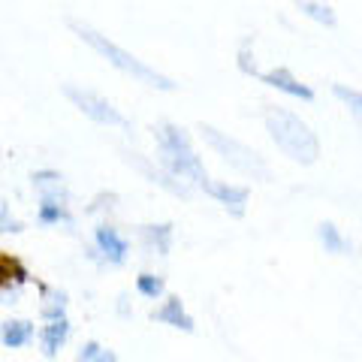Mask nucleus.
<instances>
[{
  "instance_id": "obj_14",
  "label": "nucleus",
  "mask_w": 362,
  "mask_h": 362,
  "mask_svg": "<svg viewBox=\"0 0 362 362\" xmlns=\"http://www.w3.org/2000/svg\"><path fill=\"white\" fill-rule=\"evenodd\" d=\"M37 335V326L28 317H13V320H4L0 323V344L6 350H21L33 341Z\"/></svg>"
},
{
  "instance_id": "obj_24",
  "label": "nucleus",
  "mask_w": 362,
  "mask_h": 362,
  "mask_svg": "<svg viewBox=\"0 0 362 362\" xmlns=\"http://www.w3.org/2000/svg\"><path fill=\"white\" fill-rule=\"evenodd\" d=\"M21 230H25L21 221H16L6 206H0V233H21Z\"/></svg>"
},
{
  "instance_id": "obj_22",
  "label": "nucleus",
  "mask_w": 362,
  "mask_h": 362,
  "mask_svg": "<svg viewBox=\"0 0 362 362\" xmlns=\"http://www.w3.org/2000/svg\"><path fill=\"white\" fill-rule=\"evenodd\" d=\"M332 94H335L338 100H341V103H344L350 112H354L356 118L362 115V94H359L356 88H347V85H332Z\"/></svg>"
},
{
  "instance_id": "obj_16",
  "label": "nucleus",
  "mask_w": 362,
  "mask_h": 362,
  "mask_svg": "<svg viewBox=\"0 0 362 362\" xmlns=\"http://www.w3.org/2000/svg\"><path fill=\"white\" fill-rule=\"evenodd\" d=\"M317 239H320V245L326 247V254H350L354 251V245H350V239L347 235L338 230V226L332 223V221H323L320 226H317Z\"/></svg>"
},
{
  "instance_id": "obj_8",
  "label": "nucleus",
  "mask_w": 362,
  "mask_h": 362,
  "mask_svg": "<svg viewBox=\"0 0 362 362\" xmlns=\"http://www.w3.org/2000/svg\"><path fill=\"white\" fill-rule=\"evenodd\" d=\"M202 190H206L211 199H218L226 211H233V218H242L247 199H251V187L230 185V181H214V178H209L206 185H202Z\"/></svg>"
},
{
  "instance_id": "obj_4",
  "label": "nucleus",
  "mask_w": 362,
  "mask_h": 362,
  "mask_svg": "<svg viewBox=\"0 0 362 362\" xmlns=\"http://www.w3.org/2000/svg\"><path fill=\"white\" fill-rule=\"evenodd\" d=\"M199 133L206 145L221 157L223 163H230L235 173H242L245 178H254V181H272V166L266 163V157L247 148L245 142L233 139L230 133H221L218 127H211V124H199Z\"/></svg>"
},
{
  "instance_id": "obj_25",
  "label": "nucleus",
  "mask_w": 362,
  "mask_h": 362,
  "mask_svg": "<svg viewBox=\"0 0 362 362\" xmlns=\"http://www.w3.org/2000/svg\"><path fill=\"white\" fill-rule=\"evenodd\" d=\"M0 305H4V299H0Z\"/></svg>"
},
{
  "instance_id": "obj_11",
  "label": "nucleus",
  "mask_w": 362,
  "mask_h": 362,
  "mask_svg": "<svg viewBox=\"0 0 362 362\" xmlns=\"http://www.w3.org/2000/svg\"><path fill=\"white\" fill-rule=\"evenodd\" d=\"M33 181V187H37V194L40 199L45 202H70V190H66V181L64 175L58 173V169H40V173H33L30 175Z\"/></svg>"
},
{
  "instance_id": "obj_9",
  "label": "nucleus",
  "mask_w": 362,
  "mask_h": 362,
  "mask_svg": "<svg viewBox=\"0 0 362 362\" xmlns=\"http://www.w3.org/2000/svg\"><path fill=\"white\" fill-rule=\"evenodd\" d=\"M257 78H259L263 85L281 90V94H287V97L305 100V103H311V100H314V88H311V85H305V82H299V78L293 76L287 66H275V70H266V73L259 70Z\"/></svg>"
},
{
  "instance_id": "obj_7",
  "label": "nucleus",
  "mask_w": 362,
  "mask_h": 362,
  "mask_svg": "<svg viewBox=\"0 0 362 362\" xmlns=\"http://www.w3.org/2000/svg\"><path fill=\"white\" fill-rule=\"evenodd\" d=\"M30 281V269L16 254H0V299H18Z\"/></svg>"
},
{
  "instance_id": "obj_19",
  "label": "nucleus",
  "mask_w": 362,
  "mask_h": 362,
  "mask_svg": "<svg viewBox=\"0 0 362 362\" xmlns=\"http://www.w3.org/2000/svg\"><path fill=\"white\" fill-rule=\"evenodd\" d=\"M76 362H118V354L112 347L100 344V341H85L82 347H78Z\"/></svg>"
},
{
  "instance_id": "obj_15",
  "label": "nucleus",
  "mask_w": 362,
  "mask_h": 362,
  "mask_svg": "<svg viewBox=\"0 0 362 362\" xmlns=\"http://www.w3.org/2000/svg\"><path fill=\"white\" fill-rule=\"evenodd\" d=\"M40 317L45 323L49 320H61L66 317V305H70V296L58 287H49V284H40Z\"/></svg>"
},
{
  "instance_id": "obj_2",
  "label": "nucleus",
  "mask_w": 362,
  "mask_h": 362,
  "mask_svg": "<svg viewBox=\"0 0 362 362\" xmlns=\"http://www.w3.org/2000/svg\"><path fill=\"white\" fill-rule=\"evenodd\" d=\"M263 124H266V133L272 136V142L278 145V151L290 157L293 163H302V166L317 163V157H320V139H317V133L296 112H290L284 106H269L263 115Z\"/></svg>"
},
{
  "instance_id": "obj_17",
  "label": "nucleus",
  "mask_w": 362,
  "mask_h": 362,
  "mask_svg": "<svg viewBox=\"0 0 362 362\" xmlns=\"http://www.w3.org/2000/svg\"><path fill=\"white\" fill-rule=\"evenodd\" d=\"M130 163H133L136 169H139L142 175H148V178H151V181H157L160 187H166L169 194H175V197H181V199H187V197H190V187H187V185H181V181L169 178V175L163 173V169H154V166H148V163H142V160H139V154H133V157H130Z\"/></svg>"
},
{
  "instance_id": "obj_6",
  "label": "nucleus",
  "mask_w": 362,
  "mask_h": 362,
  "mask_svg": "<svg viewBox=\"0 0 362 362\" xmlns=\"http://www.w3.org/2000/svg\"><path fill=\"white\" fill-rule=\"evenodd\" d=\"M94 245H97V251H90V257L100 254V263L103 266H124L130 257V242L109 223H100L94 230Z\"/></svg>"
},
{
  "instance_id": "obj_10",
  "label": "nucleus",
  "mask_w": 362,
  "mask_h": 362,
  "mask_svg": "<svg viewBox=\"0 0 362 362\" xmlns=\"http://www.w3.org/2000/svg\"><path fill=\"white\" fill-rule=\"evenodd\" d=\"M151 320L163 323V326H173V329H178V332H194L197 329V320L187 314L181 296H166L160 308L151 311Z\"/></svg>"
},
{
  "instance_id": "obj_21",
  "label": "nucleus",
  "mask_w": 362,
  "mask_h": 362,
  "mask_svg": "<svg viewBox=\"0 0 362 362\" xmlns=\"http://www.w3.org/2000/svg\"><path fill=\"white\" fill-rule=\"evenodd\" d=\"M136 290H139V296H145V299H160L166 293V281L160 275H154V272H142V275L136 278Z\"/></svg>"
},
{
  "instance_id": "obj_18",
  "label": "nucleus",
  "mask_w": 362,
  "mask_h": 362,
  "mask_svg": "<svg viewBox=\"0 0 362 362\" xmlns=\"http://www.w3.org/2000/svg\"><path fill=\"white\" fill-rule=\"evenodd\" d=\"M296 9H299L302 16L314 18L317 25H326V28H335V25H338L335 9H332V6H326V4H314V0H299Z\"/></svg>"
},
{
  "instance_id": "obj_20",
  "label": "nucleus",
  "mask_w": 362,
  "mask_h": 362,
  "mask_svg": "<svg viewBox=\"0 0 362 362\" xmlns=\"http://www.w3.org/2000/svg\"><path fill=\"white\" fill-rule=\"evenodd\" d=\"M37 221L42 226H54V223H66L70 221V211H66L64 202H45L40 199V209H37Z\"/></svg>"
},
{
  "instance_id": "obj_5",
  "label": "nucleus",
  "mask_w": 362,
  "mask_h": 362,
  "mask_svg": "<svg viewBox=\"0 0 362 362\" xmlns=\"http://www.w3.org/2000/svg\"><path fill=\"white\" fill-rule=\"evenodd\" d=\"M64 97L70 100V103H73L78 112H82V115H88L90 121L106 124V127H121V130H127V127H130V121L124 118L121 112L112 106L106 97L94 94V90L78 88V85H64Z\"/></svg>"
},
{
  "instance_id": "obj_13",
  "label": "nucleus",
  "mask_w": 362,
  "mask_h": 362,
  "mask_svg": "<svg viewBox=\"0 0 362 362\" xmlns=\"http://www.w3.org/2000/svg\"><path fill=\"white\" fill-rule=\"evenodd\" d=\"M173 235H175V226L173 223H145L139 226V239L145 245V251L151 257H166L173 251Z\"/></svg>"
},
{
  "instance_id": "obj_23",
  "label": "nucleus",
  "mask_w": 362,
  "mask_h": 362,
  "mask_svg": "<svg viewBox=\"0 0 362 362\" xmlns=\"http://www.w3.org/2000/svg\"><path fill=\"white\" fill-rule=\"evenodd\" d=\"M254 58H251V42H245L242 49H239V70L242 73H247V76H259V70H257V64H251Z\"/></svg>"
},
{
  "instance_id": "obj_3",
  "label": "nucleus",
  "mask_w": 362,
  "mask_h": 362,
  "mask_svg": "<svg viewBox=\"0 0 362 362\" xmlns=\"http://www.w3.org/2000/svg\"><path fill=\"white\" fill-rule=\"evenodd\" d=\"M70 28H73L78 37H82L97 54H103V58H106L112 66H115V70L133 76L136 82H142V85H148V88H157V90H175V82H173L169 76H163L160 70H154V66H148L145 61H139L136 54H130L127 49H121L118 42H112L109 37L97 33L94 28L78 25V21H70Z\"/></svg>"
},
{
  "instance_id": "obj_1",
  "label": "nucleus",
  "mask_w": 362,
  "mask_h": 362,
  "mask_svg": "<svg viewBox=\"0 0 362 362\" xmlns=\"http://www.w3.org/2000/svg\"><path fill=\"white\" fill-rule=\"evenodd\" d=\"M154 139H157V163L160 169L175 178V181H190V185L202 187L209 181V173L202 166V157L194 151V139L185 127H178L173 121H163L154 127Z\"/></svg>"
},
{
  "instance_id": "obj_12",
  "label": "nucleus",
  "mask_w": 362,
  "mask_h": 362,
  "mask_svg": "<svg viewBox=\"0 0 362 362\" xmlns=\"http://www.w3.org/2000/svg\"><path fill=\"white\" fill-rule=\"evenodd\" d=\"M70 335H73V326L66 317H61V320H49V323H42V329H40V350H42V356L45 359H54L61 354V347L70 341Z\"/></svg>"
}]
</instances>
